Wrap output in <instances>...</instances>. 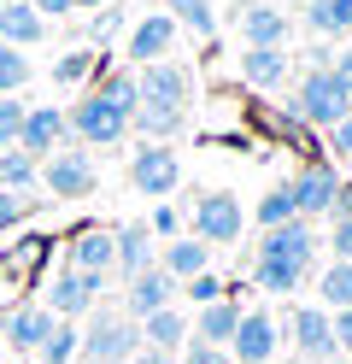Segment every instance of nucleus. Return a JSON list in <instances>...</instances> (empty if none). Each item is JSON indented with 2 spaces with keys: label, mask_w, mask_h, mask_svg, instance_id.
<instances>
[{
  "label": "nucleus",
  "mask_w": 352,
  "mask_h": 364,
  "mask_svg": "<svg viewBox=\"0 0 352 364\" xmlns=\"http://www.w3.org/2000/svg\"><path fill=\"white\" fill-rule=\"evenodd\" d=\"M241 200L235 194H200L194 200V241H206V247H229V241H241Z\"/></svg>",
  "instance_id": "39448f33"
},
{
  "label": "nucleus",
  "mask_w": 352,
  "mask_h": 364,
  "mask_svg": "<svg viewBox=\"0 0 352 364\" xmlns=\"http://www.w3.org/2000/svg\"><path fill=\"white\" fill-rule=\"evenodd\" d=\"M94 95H106L117 112H129L135 118V106H141V88H135V71H100V88Z\"/></svg>",
  "instance_id": "c756f323"
},
{
  "label": "nucleus",
  "mask_w": 352,
  "mask_h": 364,
  "mask_svg": "<svg viewBox=\"0 0 352 364\" xmlns=\"http://www.w3.org/2000/svg\"><path fill=\"white\" fill-rule=\"evenodd\" d=\"M106 294V277H82V270H59L53 282H47V311L65 317V323H77L82 311H94V300Z\"/></svg>",
  "instance_id": "423d86ee"
},
{
  "label": "nucleus",
  "mask_w": 352,
  "mask_h": 364,
  "mask_svg": "<svg viewBox=\"0 0 352 364\" xmlns=\"http://www.w3.org/2000/svg\"><path fill=\"white\" fill-rule=\"evenodd\" d=\"M305 24L317 36H352V0H311Z\"/></svg>",
  "instance_id": "bb28decb"
},
{
  "label": "nucleus",
  "mask_w": 352,
  "mask_h": 364,
  "mask_svg": "<svg viewBox=\"0 0 352 364\" xmlns=\"http://www.w3.org/2000/svg\"><path fill=\"white\" fill-rule=\"evenodd\" d=\"M182 288H188V300H194V306H218V300H229V288H223L218 277H211V270H200V277H188Z\"/></svg>",
  "instance_id": "4c0bfd02"
},
{
  "label": "nucleus",
  "mask_w": 352,
  "mask_h": 364,
  "mask_svg": "<svg viewBox=\"0 0 352 364\" xmlns=\"http://www.w3.org/2000/svg\"><path fill=\"white\" fill-rule=\"evenodd\" d=\"M41 188L53 200H88L94 194V159L77 147H59L53 159H41Z\"/></svg>",
  "instance_id": "20e7f679"
},
{
  "label": "nucleus",
  "mask_w": 352,
  "mask_h": 364,
  "mask_svg": "<svg viewBox=\"0 0 352 364\" xmlns=\"http://www.w3.org/2000/svg\"><path fill=\"white\" fill-rule=\"evenodd\" d=\"M329 247H335L341 264H352V218H335V241H329Z\"/></svg>",
  "instance_id": "79ce46f5"
},
{
  "label": "nucleus",
  "mask_w": 352,
  "mask_h": 364,
  "mask_svg": "<svg viewBox=\"0 0 352 364\" xmlns=\"http://www.w3.org/2000/svg\"><path fill=\"white\" fill-rule=\"evenodd\" d=\"M65 135H70V141H82V147H117L129 135V112H117L106 95H94V88H88V95L65 112Z\"/></svg>",
  "instance_id": "f257e3e1"
},
{
  "label": "nucleus",
  "mask_w": 352,
  "mask_h": 364,
  "mask_svg": "<svg viewBox=\"0 0 352 364\" xmlns=\"http://www.w3.org/2000/svg\"><path fill=\"white\" fill-rule=\"evenodd\" d=\"M77 353H82V335H77V323H65V317H59L53 335L41 341V364H70Z\"/></svg>",
  "instance_id": "7c9ffc66"
},
{
  "label": "nucleus",
  "mask_w": 352,
  "mask_h": 364,
  "mask_svg": "<svg viewBox=\"0 0 352 364\" xmlns=\"http://www.w3.org/2000/svg\"><path fill=\"white\" fill-rule=\"evenodd\" d=\"M241 82H252V88L288 82V53H282V48H247L241 53Z\"/></svg>",
  "instance_id": "b1692460"
},
{
  "label": "nucleus",
  "mask_w": 352,
  "mask_h": 364,
  "mask_svg": "<svg viewBox=\"0 0 352 364\" xmlns=\"http://www.w3.org/2000/svg\"><path fill=\"white\" fill-rule=\"evenodd\" d=\"M41 36H47V18L30 6V0H0V41H6V48L30 53Z\"/></svg>",
  "instance_id": "dca6fc26"
},
{
  "label": "nucleus",
  "mask_w": 352,
  "mask_h": 364,
  "mask_svg": "<svg viewBox=\"0 0 352 364\" xmlns=\"http://www.w3.org/2000/svg\"><path fill=\"white\" fill-rule=\"evenodd\" d=\"M171 41H176V18L171 12H147L129 30V59L135 65H159V59H171Z\"/></svg>",
  "instance_id": "2eb2a0df"
},
{
  "label": "nucleus",
  "mask_w": 352,
  "mask_h": 364,
  "mask_svg": "<svg viewBox=\"0 0 352 364\" xmlns=\"http://www.w3.org/2000/svg\"><path fill=\"white\" fill-rule=\"evenodd\" d=\"M171 300H176V282L164 277L159 264H153V270H141V277H129V282H124V317H135V323H141V317H153V311H164Z\"/></svg>",
  "instance_id": "ddd939ff"
},
{
  "label": "nucleus",
  "mask_w": 352,
  "mask_h": 364,
  "mask_svg": "<svg viewBox=\"0 0 352 364\" xmlns=\"http://www.w3.org/2000/svg\"><path fill=\"white\" fill-rule=\"evenodd\" d=\"M299 212H294V194H288V182H282V188H270L265 200H258V223H265V230H282V223H294Z\"/></svg>",
  "instance_id": "473e14b6"
},
{
  "label": "nucleus",
  "mask_w": 352,
  "mask_h": 364,
  "mask_svg": "<svg viewBox=\"0 0 352 364\" xmlns=\"http://www.w3.org/2000/svg\"><path fill=\"white\" fill-rule=\"evenodd\" d=\"M53 323L59 317L47 311V306H18V311H6V347H18V353H41V341L53 335Z\"/></svg>",
  "instance_id": "f3484780"
},
{
  "label": "nucleus",
  "mask_w": 352,
  "mask_h": 364,
  "mask_svg": "<svg viewBox=\"0 0 352 364\" xmlns=\"http://www.w3.org/2000/svg\"><path fill=\"white\" fill-rule=\"evenodd\" d=\"M65 141H70V135H65V112H59V106H30V112H23L18 153H30L36 165H41V159H53Z\"/></svg>",
  "instance_id": "9d476101"
},
{
  "label": "nucleus",
  "mask_w": 352,
  "mask_h": 364,
  "mask_svg": "<svg viewBox=\"0 0 352 364\" xmlns=\"http://www.w3.org/2000/svg\"><path fill=\"white\" fill-rule=\"evenodd\" d=\"M329 329H335V353H352V306L329 317Z\"/></svg>",
  "instance_id": "a19ab883"
},
{
  "label": "nucleus",
  "mask_w": 352,
  "mask_h": 364,
  "mask_svg": "<svg viewBox=\"0 0 352 364\" xmlns=\"http://www.w3.org/2000/svg\"><path fill=\"white\" fill-rule=\"evenodd\" d=\"M41 18H70V0H30Z\"/></svg>",
  "instance_id": "09e8293b"
},
{
  "label": "nucleus",
  "mask_w": 352,
  "mask_h": 364,
  "mask_svg": "<svg viewBox=\"0 0 352 364\" xmlns=\"http://www.w3.org/2000/svg\"><path fill=\"white\" fill-rule=\"evenodd\" d=\"M0 329H6V311H0Z\"/></svg>",
  "instance_id": "603ef678"
},
{
  "label": "nucleus",
  "mask_w": 352,
  "mask_h": 364,
  "mask_svg": "<svg viewBox=\"0 0 352 364\" xmlns=\"http://www.w3.org/2000/svg\"><path fill=\"white\" fill-rule=\"evenodd\" d=\"M317 288H323V306H329V311H346V306H352V264L335 259V264L317 277Z\"/></svg>",
  "instance_id": "2f4dec72"
},
{
  "label": "nucleus",
  "mask_w": 352,
  "mask_h": 364,
  "mask_svg": "<svg viewBox=\"0 0 352 364\" xmlns=\"http://www.w3.org/2000/svg\"><path fill=\"white\" fill-rule=\"evenodd\" d=\"M335 188H341L335 165L311 159V165H305V171L288 182V194H294V212H299V218H329V206H335Z\"/></svg>",
  "instance_id": "1a4fd4ad"
},
{
  "label": "nucleus",
  "mask_w": 352,
  "mask_h": 364,
  "mask_svg": "<svg viewBox=\"0 0 352 364\" xmlns=\"http://www.w3.org/2000/svg\"><path fill=\"white\" fill-rule=\"evenodd\" d=\"M23 218H30V194H6V188H0V235L18 230Z\"/></svg>",
  "instance_id": "58836bf2"
},
{
  "label": "nucleus",
  "mask_w": 352,
  "mask_h": 364,
  "mask_svg": "<svg viewBox=\"0 0 352 364\" xmlns=\"http://www.w3.org/2000/svg\"><path fill=\"white\" fill-rule=\"evenodd\" d=\"M171 18H176V24H188L194 36H211V30H218V18H211V0H171Z\"/></svg>",
  "instance_id": "f704fd0d"
},
{
  "label": "nucleus",
  "mask_w": 352,
  "mask_h": 364,
  "mask_svg": "<svg viewBox=\"0 0 352 364\" xmlns=\"http://www.w3.org/2000/svg\"><path fill=\"white\" fill-rule=\"evenodd\" d=\"M235 323H241V306H235V300L200 306V317H194V329H188V341H200V347H223V353H229Z\"/></svg>",
  "instance_id": "aec40b11"
},
{
  "label": "nucleus",
  "mask_w": 352,
  "mask_h": 364,
  "mask_svg": "<svg viewBox=\"0 0 352 364\" xmlns=\"http://www.w3.org/2000/svg\"><path fill=\"white\" fill-rule=\"evenodd\" d=\"M41 259H47V241H41V235H23V241H12L6 270H12V277H23V270H36Z\"/></svg>",
  "instance_id": "c9c22d12"
},
{
  "label": "nucleus",
  "mask_w": 352,
  "mask_h": 364,
  "mask_svg": "<svg viewBox=\"0 0 352 364\" xmlns=\"http://www.w3.org/2000/svg\"><path fill=\"white\" fill-rule=\"evenodd\" d=\"M276 317L270 311H241V323H235V341H229V364H270L276 358Z\"/></svg>",
  "instance_id": "6e6552de"
},
{
  "label": "nucleus",
  "mask_w": 352,
  "mask_h": 364,
  "mask_svg": "<svg viewBox=\"0 0 352 364\" xmlns=\"http://www.w3.org/2000/svg\"><path fill=\"white\" fill-rule=\"evenodd\" d=\"M176 364H229V353H223V347H200V341H188Z\"/></svg>",
  "instance_id": "ea45409f"
},
{
  "label": "nucleus",
  "mask_w": 352,
  "mask_h": 364,
  "mask_svg": "<svg viewBox=\"0 0 352 364\" xmlns=\"http://www.w3.org/2000/svg\"><path fill=\"white\" fill-rule=\"evenodd\" d=\"M294 118L299 124H317V129H335L341 118H352V95L335 82V71H311L299 82V95H294Z\"/></svg>",
  "instance_id": "7ed1b4c3"
},
{
  "label": "nucleus",
  "mask_w": 352,
  "mask_h": 364,
  "mask_svg": "<svg viewBox=\"0 0 352 364\" xmlns=\"http://www.w3.org/2000/svg\"><path fill=\"white\" fill-rule=\"evenodd\" d=\"M117 24H124V12H117V6H100V18H94V41H106Z\"/></svg>",
  "instance_id": "a18cd8bd"
},
{
  "label": "nucleus",
  "mask_w": 352,
  "mask_h": 364,
  "mask_svg": "<svg viewBox=\"0 0 352 364\" xmlns=\"http://www.w3.org/2000/svg\"><path fill=\"white\" fill-rule=\"evenodd\" d=\"M329 71H335V82L352 95V48H346V53H335V65H329Z\"/></svg>",
  "instance_id": "49530a36"
},
{
  "label": "nucleus",
  "mask_w": 352,
  "mask_h": 364,
  "mask_svg": "<svg viewBox=\"0 0 352 364\" xmlns=\"http://www.w3.org/2000/svg\"><path fill=\"white\" fill-rule=\"evenodd\" d=\"M94 6H112V0H70V12H94Z\"/></svg>",
  "instance_id": "3c124183"
},
{
  "label": "nucleus",
  "mask_w": 352,
  "mask_h": 364,
  "mask_svg": "<svg viewBox=\"0 0 352 364\" xmlns=\"http://www.w3.org/2000/svg\"><path fill=\"white\" fill-rule=\"evenodd\" d=\"M30 82V53H18L0 41V95H18V88Z\"/></svg>",
  "instance_id": "72a5a7b5"
},
{
  "label": "nucleus",
  "mask_w": 352,
  "mask_h": 364,
  "mask_svg": "<svg viewBox=\"0 0 352 364\" xmlns=\"http://www.w3.org/2000/svg\"><path fill=\"white\" fill-rule=\"evenodd\" d=\"M100 71H106V65H100V53H94V48H70V53L53 65V82L70 88V82H88V77H100Z\"/></svg>",
  "instance_id": "cd10ccee"
},
{
  "label": "nucleus",
  "mask_w": 352,
  "mask_h": 364,
  "mask_svg": "<svg viewBox=\"0 0 352 364\" xmlns=\"http://www.w3.org/2000/svg\"><path fill=\"white\" fill-rule=\"evenodd\" d=\"M141 347H153V353H182L188 347V317L176 311V306H164V311H153V317H141Z\"/></svg>",
  "instance_id": "412c9836"
},
{
  "label": "nucleus",
  "mask_w": 352,
  "mask_h": 364,
  "mask_svg": "<svg viewBox=\"0 0 352 364\" xmlns=\"http://www.w3.org/2000/svg\"><path fill=\"white\" fill-rule=\"evenodd\" d=\"M129 129L141 135V141H171V135L182 129V112H171V106H135V118H129Z\"/></svg>",
  "instance_id": "a878e982"
},
{
  "label": "nucleus",
  "mask_w": 352,
  "mask_h": 364,
  "mask_svg": "<svg viewBox=\"0 0 352 364\" xmlns=\"http://www.w3.org/2000/svg\"><path fill=\"white\" fill-rule=\"evenodd\" d=\"M112 264H117L112 230H82V235H70V247H65V270H82V277H112Z\"/></svg>",
  "instance_id": "4468645a"
},
{
  "label": "nucleus",
  "mask_w": 352,
  "mask_h": 364,
  "mask_svg": "<svg viewBox=\"0 0 352 364\" xmlns=\"http://www.w3.org/2000/svg\"><path fill=\"white\" fill-rule=\"evenodd\" d=\"M135 88H141V106H171V112H182L194 82H188L182 65L159 59V65H141V71H135Z\"/></svg>",
  "instance_id": "9b49d317"
},
{
  "label": "nucleus",
  "mask_w": 352,
  "mask_h": 364,
  "mask_svg": "<svg viewBox=\"0 0 352 364\" xmlns=\"http://www.w3.org/2000/svg\"><path fill=\"white\" fill-rule=\"evenodd\" d=\"M252 282L265 288V294H294V288L305 282V270H299V264H276V259H258V264H252Z\"/></svg>",
  "instance_id": "c85d7f7f"
},
{
  "label": "nucleus",
  "mask_w": 352,
  "mask_h": 364,
  "mask_svg": "<svg viewBox=\"0 0 352 364\" xmlns=\"http://www.w3.org/2000/svg\"><path fill=\"white\" fill-rule=\"evenodd\" d=\"M129 182L141 194H153V200H164L182 182V165H176V153L171 147H159V141H141L135 147V159H129Z\"/></svg>",
  "instance_id": "0eeeda50"
},
{
  "label": "nucleus",
  "mask_w": 352,
  "mask_h": 364,
  "mask_svg": "<svg viewBox=\"0 0 352 364\" xmlns=\"http://www.w3.org/2000/svg\"><path fill=\"white\" fill-rule=\"evenodd\" d=\"M112 247H117V264L112 270H124V282L141 277V270H153V230H147V223H124V230H112Z\"/></svg>",
  "instance_id": "6ab92c4d"
},
{
  "label": "nucleus",
  "mask_w": 352,
  "mask_h": 364,
  "mask_svg": "<svg viewBox=\"0 0 352 364\" xmlns=\"http://www.w3.org/2000/svg\"><path fill=\"white\" fill-rule=\"evenodd\" d=\"M36 182H41V165H36L30 153H18V147H0V188H6V194H30Z\"/></svg>",
  "instance_id": "393cba45"
},
{
  "label": "nucleus",
  "mask_w": 352,
  "mask_h": 364,
  "mask_svg": "<svg viewBox=\"0 0 352 364\" xmlns=\"http://www.w3.org/2000/svg\"><path fill=\"white\" fill-rule=\"evenodd\" d=\"M288 323H294V347L305 358H335V329H329V311L323 306H299Z\"/></svg>",
  "instance_id": "a211bd4d"
},
{
  "label": "nucleus",
  "mask_w": 352,
  "mask_h": 364,
  "mask_svg": "<svg viewBox=\"0 0 352 364\" xmlns=\"http://www.w3.org/2000/svg\"><path fill=\"white\" fill-rule=\"evenodd\" d=\"M23 106L18 95H0V147H18V129H23Z\"/></svg>",
  "instance_id": "e433bc0d"
},
{
  "label": "nucleus",
  "mask_w": 352,
  "mask_h": 364,
  "mask_svg": "<svg viewBox=\"0 0 352 364\" xmlns=\"http://www.w3.org/2000/svg\"><path fill=\"white\" fill-rule=\"evenodd\" d=\"M147 230H153V235H171V241H176V230H182V218H176V206H159Z\"/></svg>",
  "instance_id": "37998d69"
},
{
  "label": "nucleus",
  "mask_w": 352,
  "mask_h": 364,
  "mask_svg": "<svg viewBox=\"0 0 352 364\" xmlns=\"http://www.w3.org/2000/svg\"><path fill=\"white\" fill-rule=\"evenodd\" d=\"M129 364H176V358H171V353H153V347H141Z\"/></svg>",
  "instance_id": "8fccbe9b"
},
{
  "label": "nucleus",
  "mask_w": 352,
  "mask_h": 364,
  "mask_svg": "<svg viewBox=\"0 0 352 364\" xmlns=\"http://www.w3.org/2000/svg\"><path fill=\"white\" fill-rule=\"evenodd\" d=\"M241 41H247V48H282V41H288V12L247 6L241 12Z\"/></svg>",
  "instance_id": "4be33fe9"
},
{
  "label": "nucleus",
  "mask_w": 352,
  "mask_h": 364,
  "mask_svg": "<svg viewBox=\"0 0 352 364\" xmlns=\"http://www.w3.org/2000/svg\"><path fill=\"white\" fill-rule=\"evenodd\" d=\"M211 264V247L206 241H194V235H176L171 247H164V277H171V282H188V277H200V270Z\"/></svg>",
  "instance_id": "5701e85b"
},
{
  "label": "nucleus",
  "mask_w": 352,
  "mask_h": 364,
  "mask_svg": "<svg viewBox=\"0 0 352 364\" xmlns=\"http://www.w3.org/2000/svg\"><path fill=\"white\" fill-rule=\"evenodd\" d=\"M329 218H352V182H341V188H335V206H329Z\"/></svg>",
  "instance_id": "de8ad7c7"
},
{
  "label": "nucleus",
  "mask_w": 352,
  "mask_h": 364,
  "mask_svg": "<svg viewBox=\"0 0 352 364\" xmlns=\"http://www.w3.org/2000/svg\"><path fill=\"white\" fill-rule=\"evenodd\" d=\"M329 147H335V159H352V118H341L329 129Z\"/></svg>",
  "instance_id": "c03bdc74"
},
{
  "label": "nucleus",
  "mask_w": 352,
  "mask_h": 364,
  "mask_svg": "<svg viewBox=\"0 0 352 364\" xmlns=\"http://www.w3.org/2000/svg\"><path fill=\"white\" fill-rule=\"evenodd\" d=\"M141 353V323L124 311H94L82 329V358L88 364H129Z\"/></svg>",
  "instance_id": "f03ea898"
},
{
  "label": "nucleus",
  "mask_w": 352,
  "mask_h": 364,
  "mask_svg": "<svg viewBox=\"0 0 352 364\" xmlns=\"http://www.w3.org/2000/svg\"><path fill=\"white\" fill-rule=\"evenodd\" d=\"M258 259H276V264H299V270H311V259H317V235H311V223L294 218V223H282V230H265V241H258Z\"/></svg>",
  "instance_id": "f8f14e48"
}]
</instances>
